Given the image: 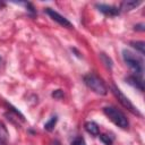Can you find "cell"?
Returning <instances> with one entry per match:
<instances>
[{
	"instance_id": "cell-1",
	"label": "cell",
	"mask_w": 145,
	"mask_h": 145,
	"mask_svg": "<svg viewBox=\"0 0 145 145\" xmlns=\"http://www.w3.org/2000/svg\"><path fill=\"white\" fill-rule=\"evenodd\" d=\"M122 58L125 60V62L128 65V67L135 72V76L142 77L143 75V61L139 57H137L136 54H134L131 51L129 50H122Z\"/></svg>"
},
{
	"instance_id": "cell-2",
	"label": "cell",
	"mask_w": 145,
	"mask_h": 145,
	"mask_svg": "<svg viewBox=\"0 0 145 145\" xmlns=\"http://www.w3.org/2000/svg\"><path fill=\"white\" fill-rule=\"evenodd\" d=\"M103 112L118 127H120V128H128L129 122H128L126 116L120 110H118L117 108H114V106H105L103 109Z\"/></svg>"
},
{
	"instance_id": "cell-3",
	"label": "cell",
	"mask_w": 145,
	"mask_h": 145,
	"mask_svg": "<svg viewBox=\"0 0 145 145\" xmlns=\"http://www.w3.org/2000/svg\"><path fill=\"white\" fill-rule=\"evenodd\" d=\"M84 82L86 84V86L88 88H91L94 93L100 94V95H105L108 89L106 86L104 85V83L102 82V79L100 77H97L94 74H88L84 77Z\"/></svg>"
},
{
	"instance_id": "cell-4",
	"label": "cell",
	"mask_w": 145,
	"mask_h": 145,
	"mask_svg": "<svg viewBox=\"0 0 145 145\" xmlns=\"http://www.w3.org/2000/svg\"><path fill=\"white\" fill-rule=\"evenodd\" d=\"M111 91H112L113 95L117 97V100L120 102V104H121L123 108H126V109H127L128 111H130L133 114H136V116H138V117H142V114H140V112L137 110V108L129 101V99H128L117 86L112 85V86H111Z\"/></svg>"
},
{
	"instance_id": "cell-5",
	"label": "cell",
	"mask_w": 145,
	"mask_h": 145,
	"mask_svg": "<svg viewBox=\"0 0 145 145\" xmlns=\"http://www.w3.org/2000/svg\"><path fill=\"white\" fill-rule=\"evenodd\" d=\"M44 11L51 17L52 20L57 22L59 25H61V26H63V27H67V28H71V27H72V24H71L67 18H65L63 16H61L59 12H57L56 10H53V9H51V8H45Z\"/></svg>"
},
{
	"instance_id": "cell-6",
	"label": "cell",
	"mask_w": 145,
	"mask_h": 145,
	"mask_svg": "<svg viewBox=\"0 0 145 145\" xmlns=\"http://www.w3.org/2000/svg\"><path fill=\"white\" fill-rule=\"evenodd\" d=\"M95 7L97 8L99 11H101L102 14H104L106 16H118L120 14V9L118 7H114V6L103 5V3H96Z\"/></svg>"
},
{
	"instance_id": "cell-7",
	"label": "cell",
	"mask_w": 145,
	"mask_h": 145,
	"mask_svg": "<svg viewBox=\"0 0 145 145\" xmlns=\"http://www.w3.org/2000/svg\"><path fill=\"white\" fill-rule=\"evenodd\" d=\"M126 82H127L129 85H131L133 87L139 89L140 92L144 91V85H143V82H142L140 77L135 76V75H131V76H128V77L126 78Z\"/></svg>"
},
{
	"instance_id": "cell-8",
	"label": "cell",
	"mask_w": 145,
	"mask_h": 145,
	"mask_svg": "<svg viewBox=\"0 0 145 145\" xmlns=\"http://www.w3.org/2000/svg\"><path fill=\"white\" fill-rule=\"evenodd\" d=\"M140 5V1H135V0H127V1H122L120 5L119 9H122L125 11H129L135 9L136 7H138Z\"/></svg>"
},
{
	"instance_id": "cell-9",
	"label": "cell",
	"mask_w": 145,
	"mask_h": 145,
	"mask_svg": "<svg viewBox=\"0 0 145 145\" xmlns=\"http://www.w3.org/2000/svg\"><path fill=\"white\" fill-rule=\"evenodd\" d=\"M85 130H86L88 134L93 135V136H99V135H100L99 126H97L95 122H93V121H87V122L85 123Z\"/></svg>"
},
{
	"instance_id": "cell-10",
	"label": "cell",
	"mask_w": 145,
	"mask_h": 145,
	"mask_svg": "<svg viewBox=\"0 0 145 145\" xmlns=\"http://www.w3.org/2000/svg\"><path fill=\"white\" fill-rule=\"evenodd\" d=\"M130 45L134 49L138 50L140 52V54H145V49H144L145 48V43L143 41H131L130 42Z\"/></svg>"
},
{
	"instance_id": "cell-11",
	"label": "cell",
	"mask_w": 145,
	"mask_h": 145,
	"mask_svg": "<svg viewBox=\"0 0 145 145\" xmlns=\"http://www.w3.org/2000/svg\"><path fill=\"white\" fill-rule=\"evenodd\" d=\"M8 137H9V133L7 130V127L5 126V123L2 121H0V140L7 142Z\"/></svg>"
},
{
	"instance_id": "cell-12",
	"label": "cell",
	"mask_w": 145,
	"mask_h": 145,
	"mask_svg": "<svg viewBox=\"0 0 145 145\" xmlns=\"http://www.w3.org/2000/svg\"><path fill=\"white\" fill-rule=\"evenodd\" d=\"M57 121H58V118H57L56 116H54V117H51L50 120L44 123V129L48 130V131H52V130L54 129V126H56Z\"/></svg>"
},
{
	"instance_id": "cell-13",
	"label": "cell",
	"mask_w": 145,
	"mask_h": 145,
	"mask_svg": "<svg viewBox=\"0 0 145 145\" xmlns=\"http://www.w3.org/2000/svg\"><path fill=\"white\" fill-rule=\"evenodd\" d=\"M100 139L102 143H104V145H112V138L109 136V135H105V134H101L99 135Z\"/></svg>"
},
{
	"instance_id": "cell-14",
	"label": "cell",
	"mask_w": 145,
	"mask_h": 145,
	"mask_svg": "<svg viewBox=\"0 0 145 145\" xmlns=\"http://www.w3.org/2000/svg\"><path fill=\"white\" fill-rule=\"evenodd\" d=\"M100 57H101L102 61L105 63V66H106V67L112 68V60H111L108 56H105V53H100Z\"/></svg>"
},
{
	"instance_id": "cell-15",
	"label": "cell",
	"mask_w": 145,
	"mask_h": 145,
	"mask_svg": "<svg viewBox=\"0 0 145 145\" xmlns=\"http://www.w3.org/2000/svg\"><path fill=\"white\" fill-rule=\"evenodd\" d=\"M51 95H52V97H54L56 100H61V99H63V96H65V94H63V92H62L61 89H56V91H53Z\"/></svg>"
},
{
	"instance_id": "cell-16",
	"label": "cell",
	"mask_w": 145,
	"mask_h": 145,
	"mask_svg": "<svg viewBox=\"0 0 145 145\" xmlns=\"http://www.w3.org/2000/svg\"><path fill=\"white\" fill-rule=\"evenodd\" d=\"M70 145H86V143H85V140L82 136H78L72 140V143Z\"/></svg>"
},
{
	"instance_id": "cell-17",
	"label": "cell",
	"mask_w": 145,
	"mask_h": 145,
	"mask_svg": "<svg viewBox=\"0 0 145 145\" xmlns=\"http://www.w3.org/2000/svg\"><path fill=\"white\" fill-rule=\"evenodd\" d=\"M135 29H136V31H140V32H143V31H144V24L135 25Z\"/></svg>"
},
{
	"instance_id": "cell-18",
	"label": "cell",
	"mask_w": 145,
	"mask_h": 145,
	"mask_svg": "<svg viewBox=\"0 0 145 145\" xmlns=\"http://www.w3.org/2000/svg\"><path fill=\"white\" fill-rule=\"evenodd\" d=\"M50 145H61V144H60V142H59L58 139H54V140H52V142H51V144H50Z\"/></svg>"
},
{
	"instance_id": "cell-19",
	"label": "cell",
	"mask_w": 145,
	"mask_h": 145,
	"mask_svg": "<svg viewBox=\"0 0 145 145\" xmlns=\"http://www.w3.org/2000/svg\"><path fill=\"white\" fill-rule=\"evenodd\" d=\"M0 145H7V144H6V142H1L0 140Z\"/></svg>"
},
{
	"instance_id": "cell-20",
	"label": "cell",
	"mask_w": 145,
	"mask_h": 145,
	"mask_svg": "<svg viewBox=\"0 0 145 145\" xmlns=\"http://www.w3.org/2000/svg\"><path fill=\"white\" fill-rule=\"evenodd\" d=\"M3 6H5V3H3V2H0V8L3 7Z\"/></svg>"
},
{
	"instance_id": "cell-21",
	"label": "cell",
	"mask_w": 145,
	"mask_h": 145,
	"mask_svg": "<svg viewBox=\"0 0 145 145\" xmlns=\"http://www.w3.org/2000/svg\"><path fill=\"white\" fill-rule=\"evenodd\" d=\"M1 65H2V58L0 57V67H1Z\"/></svg>"
}]
</instances>
